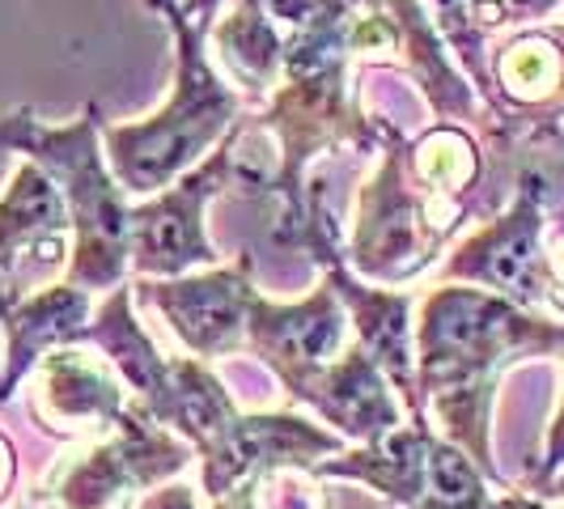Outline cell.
Returning a JSON list of instances; mask_svg holds the SVG:
<instances>
[{
    "mask_svg": "<svg viewBox=\"0 0 564 509\" xmlns=\"http://www.w3.org/2000/svg\"><path fill=\"white\" fill-rule=\"evenodd\" d=\"M564 318L522 311L471 284H433L416 302V396L429 424L506 488L492 463V403L518 361L561 357Z\"/></svg>",
    "mask_w": 564,
    "mask_h": 509,
    "instance_id": "6da1fadb",
    "label": "cell"
},
{
    "mask_svg": "<svg viewBox=\"0 0 564 509\" xmlns=\"http://www.w3.org/2000/svg\"><path fill=\"white\" fill-rule=\"evenodd\" d=\"M162 13L174 39L170 102L132 123H102V149L115 183L128 199L158 196L174 178L196 170L238 128L242 94L221 77L208 52V30L178 0H144Z\"/></svg>",
    "mask_w": 564,
    "mask_h": 509,
    "instance_id": "7a4b0ae2",
    "label": "cell"
},
{
    "mask_svg": "<svg viewBox=\"0 0 564 509\" xmlns=\"http://www.w3.org/2000/svg\"><path fill=\"white\" fill-rule=\"evenodd\" d=\"M0 149H13L22 162H34L68 208L73 251L64 281L107 297L111 289L132 281V199L115 183L102 149V115L89 102L68 123H43L34 111L0 115Z\"/></svg>",
    "mask_w": 564,
    "mask_h": 509,
    "instance_id": "3957f363",
    "label": "cell"
},
{
    "mask_svg": "<svg viewBox=\"0 0 564 509\" xmlns=\"http://www.w3.org/2000/svg\"><path fill=\"white\" fill-rule=\"evenodd\" d=\"M403 149H408V137L391 128L378 162L352 196V221L344 238L348 268L378 289H403L424 277L437 259H446V242L471 213L467 204H451L421 192L408 178Z\"/></svg>",
    "mask_w": 564,
    "mask_h": 509,
    "instance_id": "277c9868",
    "label": "cell"
},
{
    "mask_svg": "<svg viewBox=\"0 0 564 509\" xmlns=\"http://www.w3.org/2000/svg\"><path fill=\"white\" fill-rule=\"evenodd\" d=\"M192 454L196 451L153 421L141 403H128L111 433L59 454L34 501L43 509H132L141 492L174 480L192 463Z\"/></svg>",
    "mask_w": 564,
    "mask_h": 509,
    "instance_id": "5b68a950",
    "label": "cell"
},
{
    "mask_svg": "<svg viewBox=\"0 0 564 509\" xmlns=\"http://www.w3.org/2000/svg\"><path fill=\"white\" fill-rule=\"evenodd\" d=\"M318 480H357L403 509H492L484 472L433 424H399L382 442L348 446L314 467Z\"/></svg>",
    "mask_w": 564,
    "mask_h": 509,
    "instance_id": "8992f818",
    "label": "cell"
},
{
    "mask_svg": "<svg viewBox=\"0 0 564 509\" xmlns=\"http://www.w3.org/2000/svg\"><path fill=\"white\" fill-rule=\"evenodd\" d=\"M234 132L196 170L132 204V281H174L221 263V251L208 238V204L238 187Z\"/></svg>",
    "mask_w": 564,
    "mask_h": 509,
    "instance_id": "52a82bcc",
    "label": "cell"
},
{
    "mask_svg": "<svg viewBox=\"0 0 564 509\" xmlns=\"http://www.w3.org/2000/svg\"><path fill=\"white\" fill-rule=\"evenodd\" d=\"M547 196H552L547 178L539 170H522L506 213L471 229L437 263V284H471V289L506 297L522 311H543Z\"/></svg>",
    "mask_w": 564,
    "mask_h": 509,
    "instance_id": "ba28073f",
    "label": "cell"
},
{
    "mask_svg": "<svg viewBox=\"0 0 564 509\" xmlns=\"http://www.w3.org/2000/svg\"><path fill=\"white\" fill-rule=\"evenodd\" d=\"M488 119L497 144L547 141L564 119V22L513 30L488 52Z\"/></svg>",
    "mask_w": 564,
    "mask_h": 509,
    "instance_id": "9c48e42d",
    "label": "cell"
},
{
    "mask_svg": "<svg viewBox=\"0 0 564 509\" xmlns=\"http://www.w3.org/2000/svg\"><path fill=\"white\" fill-rule=\"evenodd\" d=\"M251 272V254H242L238 263H217V268L174 277V281H132V293L137 302L153 306L166 318L183 357L213 366L221 357L247 353V323H251V302L259 293Z\"/></svg>",
    "mask_w": 564,
    "mask_h": 509,
    "instance_id": "30bf717a",
    "label": "cell"
},
{
    "mask_svg": "<svg viewBox=\"0 0 564 509\" xmlns=\"http://www.w3.org/2000/svg\"><path fill=\"white\" fill-rule=\"evenodd\" d=\"M352 344V327L332 281L314 284L302 302H272L254 293L247 323V357L268 369L293 403Z\"/></svg>",
    "mask_w": 564,
    "mask_h": 509,
    "instance_id": "8fae6325",
    "label": "cell"
},
{
    "mask_svg": "<svg viewBox=\"0 0 564 509\" xmlns=\"http://www.w3.org/2000/svg\"><path fill=\"white\" fill-rule=\"evenodd\" d=\"M26 391L34 424L73 446L111 433L132 403L111 361L102 353H85L82 344L47 353L26 378Z\"/></svg>",
    "mask_w": 564,
    "mask_h": 509,
    "instance_id": "7c38bea8",
    "label": "cell"
},
{
    "mask_svg": "<svg viewBox=\"0 0 564 509\" xmlns=\"http://www.w3.org/2000/svg\"><path fill=\"white\" fill-rule=\"evenodd\" d=\"M98 297L64 277L34 284L22 293L18 284L0 289V403L26 387L34 366L68 344H82L85 327L94 323Z\"/></svg>",
    "mask_w": 564,
    "mask_h": 509,
    "instance_id": "4fadbf2b",
    "label": "cell"
},
{
    "mask_svg": "<svg viewBox=\"0 0 564 509\" xmlns=\"http://www.w3.org/2000/svg\"><path fill=\"white\" fill-rule=\"evenodd\" d=\"M302 408H311L314 421H323L339 433L348 446H369L408 424V412L399 403L387 373L369 361V353L352 339L336 366H327L311 387L297 396Z\"/></svg>",
    "mask_w": 564,
    "mask_h": 509,
    "instance_id": "5bb4252c",
    "label": "cell"
},
{
    "mask_svg": "<svg viewBox=\"0 0 564 509\" xmlns=\"http://www.w3.org/2000/svg\"><path fill=\"white\" fill-rule=\"evenodd\" d=\"M391 18L399 26V56L395 68L408 82L421 89V98L429 102V111L437 123H454V128H480L484 137H492V119L488 107L480 102L476 85L467 82V73L454 64L446 39L437 34L429 9L421 0H387Z\"/></svg>",
    "mask_w": 564,
    "mask_h": 509,
    "instance_id": "9a60e30c",
    "label": "cell"
},
{
    "mask_svg": "<svg viewBox=\"0 0 564 509\" xmlns=\"http://www.w3.org/2000/svg\"><path fill=\"white\" fill-rule=\"evenodd\" d=\"M68 251L73 226L56 183L34 162H18L0 192V277H13L30 259L43 268H68Z\"/></svg>",
    "mask_w": 564,
    "mask_h": 509,
    "instance_id": "2e32d148",
    "label": "cell"
},
{
    "mask_svg": "<svg viewBox=\"0 0 564 509\" xmlns=\"http://www.w3.org/2000/svg\"><path fill=\"white\" fill-rule=\"evenodd\" d=\"M284 34L259 0H226L217 22L208 26V52L229 85H238L242 102L263 107L284 73Z\"/></svg>",
    "mask_w": 564,
    "mask_h": 509,
    "instance_id": "e0dca14e",
    "label": "cell"
},
{
    "mask_svg": "<svg viewBox=\"0 0 564 509\" xmlns=\"http://www.w3.org/2000/svg\"><path fill=\"white\" fill-rule=\"evenodd\" d=\"M132 302H137L132 281L111 289L107 297H98V311H94V323L85 327L82 344L98 348L115 366V373L123 378L132 403H141L149 416H158V408L166 403L170 391V357H162V348L141 327Z\"/></svg>",
    "mask_w": 564,
    "mask_h": 509,
    "instance_id": "ac0fdd59",
    "label": "cell"
},
{
    "mask_svg": "<svg viewBox=\"0 0 564 509\" xmlns=\"http://www.w3.org/2000/svg\"><path fill=\"white\" fill-rule=\"evenodd\" d=\"M403 162H408V178L421 192L471 208V192L480 187L484 174V153L476 132L454 128V123H433L416 141H408Z\"/></svg>",
    "mask_w": 564,
    "mask_h": 509,
    "instance_id": "d6986e66",
    "label": "cell"
},
{
    "mask_svg": "<svg viewBox=\"0 0 564 509\" xmlns=\"http://www.w3.org/2000/svg\"><path fill=\"white\" fill-rule=\"evenodd\" d=\"M254 509H332V501L314 472L281 467L254 488Z\"/></svg>",
    "mask_w": 564,
    "mask_h": 509,
    "instance_id": "ffe728a7",
    "label": "cell"
},
{
    "mask_svg": "<svg viewBox=\"0 0 564 509\" xmlns=\"http://www.w3.org/2000/svg\"><path fill=\"white\" fill-rule=\"evenodd\" d=\"M556 9H564V0H471V22L480 34L497 39L501 30L513 34V30L539 26Z\"/></svg>",
    "mask_w": 564,
    "mask_h": 509,
    "instance_id": "44dd1931",
    "label": "cell"
},
{
    "mask_svg": "<svg viewBox=\"0 0 564 509\" xmlns=\"http://www.w3.org/2000/svg\"><path fill=\"white\" fill-rule=\"evenodd\" d=\"M561 369H564V353H561ZM564 467V387H561V403L552 412V424H547V437H543V454H539L535 472H531V492L543 501L547 484L561 476Z\"/></svg>",
    "mask_w": 564,
    "mask_h": 509,
    "instance_id": "7402d4cb",
    "label": "cell"
},
{
    "mask_svg": "<svg viewBox=\"0 0 564 509\" xmlns=\"http://www.w3.org/2000/svg\"><path fill=\"white\" fill-rule=\"evenodd\" d=\"M543 311L564 318V226L547 238L543 251Z\"/></svg>",
    "mask_w": 564,
    "mask_h": 509,
    "instance_id": "603a6c76",
    "label": "cell"
},
{
    "mask_svg": "<svg viewBox=\"0 0 564 509\" xmlns=\"http://www.w3.org/2000/svg\"><path fill=\"white\" fill-rule=\"evenodd\" d=\"M141 509H199L192 484H162L141 497Z\"/></svg>",
    "mask_w": 564,
    "mask_h": 509,
    "instance_id": "cb8c5ba5",
    "label": "cell"
},
{
    "mask_svg": "<svg viewBox=\"0 0 564 509\" xmlns=\"http://www.w3.org/2000/svg\"><path fill=\"white\" fill-rule=\"evenodd\" d=\"M13 480H18V451H13V442L0 433V506H4V497L13 492Z\"/></svg>",
    "mask_w": 564,
    "mask_h": 509,
    "instance_id": "d4e9b609",
    "label": "cell"
},
{
    "mask_svg": "<svg viewBox=\"0 0 564 509\" xmlns=\"http://www.w3.org/2000/svg\"><path fill=\"white\" fill-rule=\"evenodd\" d=\"M221 4H226V0H187V13L196 18L199 26L208 30V26H213V22H217V13H221Z\"/></svg>",
    "mask_w": 564,
    "mask_h": 509,
    "instance_id": "484cf974",
    "label": "cell"
},
{
    "mask_svg": "<svg viewBox=\"0 0 564 509\" xmlns=\"http://www.w3.org/2000/svg\"><path fill=\"white\" fill-rule=\"evenodd\" d=\"M492 509H547L539 497H527V492H513V488H506L501 497H497V506Z\"/></svg>",
    "mask_w": 564,
    "mask_h": 509,
    "instance_id": "4316f807",
    "label": "cell"
},
{
    "mask_svg": "<svg viewBox=\"0 0 564 509\" xmlns=\"http://www.w3.org/2000/svg\"><path fill=\"white\" fill-rule=\"evenodd\" d=\"M543 497H552V501H556V497H564V472L552 484H547V492H543Z\"/></svg>",
    "mask_w": 564,
    "mask_h": 509,
    "instance_id": "83f0119b",
    "label": "cell"
},
{
    "mask_svg": "<svg viewBox=\"0 0 564 509\" xmlns=\"http://www.w3.org/2000/svg\"><path fill=\"white\" fill-rule=\"evenodd\" d=\"M561 509H564V506H561Z\"/></svg>",
    "mask_w": 564,
    "mask_h": 509,
    "instance_id": "f1b7e54d",
    "label": "cell"
}]
</instances>
